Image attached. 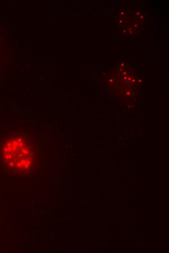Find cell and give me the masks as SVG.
<instances>
[{"label": "cell", "instance_id": "6da1fadb", "mask_svg": "<svg viewBox=\"0 0 169 253\" xmlns=\"http://www.w3.org/2000/svg\"><path fill=\"white\" fill-rule=\"evenodd\" d=\"M33 147L26 140L15 136L6 140L1 147V158L8 169L16 173L28 172L34 164Z\"/></svg>", "mask_w": 169, "mask_h": 253}]
</instances>
